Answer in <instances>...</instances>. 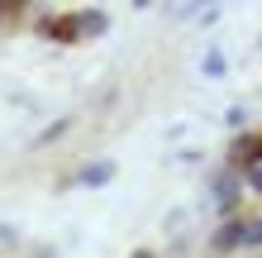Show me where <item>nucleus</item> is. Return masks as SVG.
<instances>
[{
    "mask_svg": "<svg viewBox=\"0 0 262 258\" xmlns=\"http://www.w3.org/2000/svg\"><path fill=\"white\" fill-rule=\"evenodd\" d=\"M205 72H210V77H220V72H224V57L210 53V57H205Z\"/></svg>",
    "mask_w": 262,
    "mask_h": 258,
    "instance_id": "4",
    "label": "nucleus"
},
{
    "mask_svg": "<svg viewBox=\"0 0 262 258\" xmlns=\"http://www.w3.org/2000/svg\"><path fill=\"white\" fill-rule=\"evenodd\" d=\"M134 258H152V253H148V249H138V253H134Z\"/></svg>",
    "mask_w": 262,
    "mask_h": 258,
    "instance_id": "6",
    "label": "nucleus"
},
{
    "mask_svg": "<svg viewBox=\"0 0 262 258\" xmlns=\"http://www.w3.org/2000/svg\"><path fill=\"white\" fill-rule=\"evenodd\" d=\"M110 177H115V163H91V168L81 172V182H86V187H105Z\"/></svg>",
    "mask_w": 262,
    "mask_h": 258,
    "instance_id": "1",
    "label": "nucleus"
},
{
    "mask_svg": "<svg viewBox=\"0 0 262 258\" xmlns=\"http://www.w3.org/2000/svg\"><path fill=\"white\" fill-rule=\"evenodd\" d=\"M234 244H243V225H224L214 234V249H234Z\"/></svg>",
    "mask_w": 262,
    "mask_h": 258,
    "instance_id": "3",
    "label": "nucleus"
},
{
    "mask_svg": "<svg viewBox=\"0 0 262 258\" xmlns=\"http://www.w3.org/2000/svg\"><path fill=\"white\" fill-rule=\"evenodd\" d=\"M76 19H81L76 34H105V14L100 10H86V14H76Z\"/></svg>",
    "mask_w": 262,
    "mask_h": 258,
    "instance_id": "2",
    "label": "nucleus"
},
{
    "mask_svg": "<svg viewBox=\"0 0 262 258\" xmlns=\"http://www.w3.org/2000/svg\"><path fill=\"white\" fill-rule=\"evenodd\" d=\"M253 187H257V191H262V168H253Z\"/></svg>",
    "mask_w": 262,
    "mask_h": 258,
    "instance_id": "5",
    "label": "nucleus"
}]
</instances>
